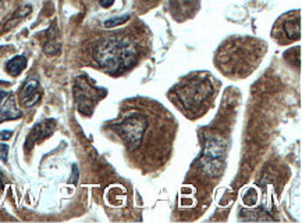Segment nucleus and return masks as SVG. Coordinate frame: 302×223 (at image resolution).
Listing matches in <instances>:
<instances>
[{"instance_id":"1","label":"nucleus","mask_w":302,"mask_h":223,"mask_svg":"<svg viewBox=\"0 0 302 223\" xmlns=\"http://www.w3.org/2000/svg\"><path fill=\"white\" fill-rule=\"evenodd\" d=\"M138 47L126 36H110L95 46L94 58L98 65L112 75L130 68L138 58Z\"/></svg>"},{"instance_id":"2","label":"nucleus","mask_w":302,"mask_h":223,"mask_svg":"<svg viewBox=\"0 0 302 223\" xmlns=\"http://www.w3.org/2000/svg\"><path fill=\"white\" fill-rule=\"evenodd\" d=\"M210 94L212 85L209 83L208 78H192L185 82L183 86L176 89L177 99L188 111L199 110Z\"/></svg>"},{"instance_id":"3","label":"nucleus","mask_w":302,"mask_h":223,"mask_svg":"<svg viewBox=\"0 0 302 223\" xmlns=\"http://www.w3.org/2000/svg\"><path fill=\"white\" fill-rule=\"evenodd\" d=\"M116 129L127 144L128 150L135 151L137 149H139V146L142 143L145 132L148 129V121L142 114L131 112L121 122L117 124Z\"/></svg>"},{"instance_id":"4","label":"nucleus","mask_w":302,"mask_h":223,"mask_svg":"<svg viewBox=\"0 0 302 223\" xmlns=\"http://www.w3.org/2000/svg\"><path fill=\"white\" fill-rule=\"evenodd\" d=\"M224 153H226L224 143L217 137H210L206 142L205 151L199 161V168L202 169V172L210 178H214L220 174L223 162H224Z\"/></svg>"},{"instance_id":"5","label":"nucleus","mask_w":302,"mask_h":223,"mask_svg":"<svg viewBox=\"0 0 302 223\" xmlns=\"http://www.w3.org/2000/svg\"><path fill=\"white\" fill-rule=\"evenodd\" d=\"M105 93H106L105 90L91 86L85 78L77 79L76 86H74V96H76V103L78 106V110L82 114H85V115L92 114L95 103L99 99H102V96H105Z\"/></svg>"},{"instance_id":"6","label":"nucleus","mask_w":302,"mask_h":223,"mask_svg":"<svg viewBox=\"0 0 302 223\" xmlns=\"http://www.w3.org/2000/svg\"><path fill=\"white\" fill-rule=\"evenodd\" d=\"M21 115L23 114L17 108L13 94L0 90V122L7 121V119H16Z\"/></svg>"},{"instance_id":"7","label":"nucleus","mask_w":302,"mask_h":223,"mask_svg":"<svg viewBox=\"0 0 302 223\" xmlns=\"http://www.w3.org/2000/svg\"><path fill=\"white\" fill-rule=\"evenodd\" d=\"M55 129V122L53 119H48V121H44L38 124L34 129L31 130L30 136L27 139V150H30L35 144V143L44 140L46 137H49L52 135V132Z\"/></svg>"},{"instance_id":"8","label":"nucleus","mask_w":302,"mask_h":223,"mask_svg":"<svg viewBox=\"0 0 302 223\" xmlns=\"http://www.w3.org/2000/svg\"><path fill=\"white\" fill-rule=\"evenodd\" d=\"M41 99V87H39V82L35 79L28 81L23 87L21 92V103L26 108L35 106Z\"/></svg>"},{"instance_id":"9","label":"nucleus","mask_w":302,"mask_h":223,"mask_svg":"<svg viewBox=\"0 0 302 223\" xmlns=\"http://www.w3.org/2000/svg\"><path fill=\"white\" fill-rule=\"evenodd\" d=\"M281 35L285 40H296L301 36V22L299 18H291L283 21V24L280 25Z\"/></svg>"},{"instance_id":"10","label":"nucleus","mask_w":302,"mask_h":223,"mask_svg":"<svg viewBox=\"0 0 302 223\" xmlns=\"http://www.w3.org/2000/svg\"><path fill=\"white\" fill-rule=\"evenodd\" d=\"M27 65V58L24 56H16L13 57L10 61L6 64V69L7 72L10 75H13V76H17L20 75L24 68H26Z\"/></svg>"},{"instance_id":"11","label":"nucleus","mask_w":302,"mask_h":223,"mask_svg":"<svg viewBox=\"0 0 302 223\" xmlns=\"http://www.w3.org/2000/svg\"><path fill=\"white\" fill-rule=\"evenodd\" d=\"M128 18H130V15L127 14V15H123V17H119V18L107 19L106 22H105V26H106V28H113V26H116V25L124 24L126 21H128Z\"/></svg>"},{"instance_id":"12","label":"nucleus","mask_w":302,"mask_h":223,"mask_svg":"<svg viewBox=\"0 0 302 223\" xmlns=\"http://www.w3.org/2000/svg\"><path fill=\"white\" fill-rule=\"evenodd\" d=\"M7 151H9V147H7L6 144H2L0 146V158L5 162L7 161Z\"/></svg>"},{"instance_id":"13","label":"nucleus","mask_w":302,"mask_h":223,"mask_svg":"<svg viewBox=\"0 0 302 223\" xmlns=\"http://www.w3.org/2000/svg\"><path fill=\"white\" fill-rule=\"evenodd\" d=\"M99 3H101L102 7H110L114 3V0H99Z\"/></svg>"},{"instance_id":"14","label":"nucleus","mask_w":302,"mask_h":223,"mask_svg":"<svg viewBox=\"0 0 302 223\" xmlns=\"http://www.w3.org/2000/svg\"><path fill=\"white\" fill-rule=\"evenodd\" d=\"M10 137H12V132L10 130H5V133H0V139L2 140H7Z\"/></svg>"},{"instance_id":"15","label":"nucleus","mask_w":302,"mask_h":223,"mask_svg":"<svg viewBox=\"0 0 302 223\" xmlns=\"http://www.w3.org/2000/svg\"><path fill=\"white\" fill-rule=\"evenodd\" d=\"M73 172H74V176H73L74 179H71V182H73V183L76 185V183H77V178H78V169H77L76 165L73 167Z\"/></svg>"}]
</instances>
